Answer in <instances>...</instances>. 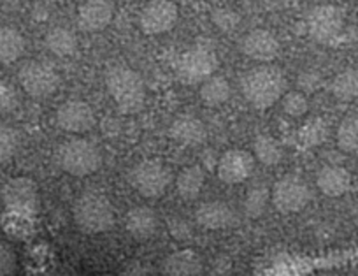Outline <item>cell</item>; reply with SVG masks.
Here are the masks:
<instances>
[{"mask_svg":"<svg viewBox=\"0 0 358 276\" xmlns=\"http://www.w3.org/2000/svg\"><path fill=\"white\" fill-rule=\"evenodd\" d=\"M287 78L276 65H258L243 76L241 90L253 108L267 109L276 104L285 94Z\"/></svg>","mask_w":358,"mask_h":276,"instance_id":"6da1fadb","label":"cell"},{"mask_svg":"<svg viewBox=\"0 0 358 276\" xmlns=\"http://www.w3.org/2000/svg\"><path fill=\"white\" fill-rule=\"evenodd\" d=\"M106 86L123 115H136L146 102V85L143 76L127 65H115L106 74Z\"/></svg>","mask_w":358,"mask_h":276,"instance_id":"7a4b0ae2","label":"cell"},{"mask_svg":"<svg viewBox=\"0 0 358 276\" xmlns=\"http://www.w3.org/2000/svg\"><path fill=\"white\" fill-rule=\"evenodd\" d=\"M72 216L83 233L102 234L115 226L116 212L108 195L101 192H85L76 199Z\"/></svg>","mask_w":358,"mask_h":276,"instance_id":"3957f363","label":"cell"},{"mask_svg":"<svg viewBox=\"0 0 358 276\" xmlns=\"http://www.w3.org/2000/svg\"><path fill=\"white\" fill-rule=\"evenodd\" d=\"M57 162L71 176L94 174L102 165V153L94 143L86 139H71L60 144L57 150Z\"/></svg>","mask_w":358,"mask_h":276,"instance_id":"277c9868","label":"cell"},{"mask_svg":"<svg viewBox=\"0 0 358 276\" xmlns=\"http://www.w3.org/2000/svg\"><path fill=\"white\" fill-rule=\"evenodd\" d=\"M216 67H218V57L215 46L209 41H199L179 57L176 72L185 85H197V83L202 85L206 79L215 76Z\"/></svg>","mask_w":358,"mask_h":276,"instance_id":"5b68a950","label":"cell"},{"mask_svg":"<svg viewBox=\"0 0 358 276\" xmlns=\"http://www.w3.org/2000/svg\"><path fill=\"white\" fill-rule=\"evenodd\" d=\"M130 185L146 199L165 194L172 181V171L158 160H143L130 171Z\"/></svg>","mask_w":358,"mask_h":276,"instance_id":"8992f818","label":"cell"},{"mask_svg":"<svg viewBox=\"0 0 358 276\" xmlns=\"http://www.w3.org/2000/svg\"><path fill=\"white\" fill-rule=\"evenodd\" d=\"M313 194L306 179H302L297 174L283 176L274 183L271 191V201L274 208L280 213L290 215V213H299L309 205Z\"/></svg>","mask_w":358,"mask_h":276,"instance_id":"52a82bcc","label":"cell"},{"mask_svg":"<svg viewBox=\"0 0 358 276\" xmlns=\"http://www.w3.org/2000/svg\"><path fill=\"white\" fill-rule=\"evenodd\" d=\"M18 79L22 88L34 99L50 97L60 86V76L53 65L39 60L23 64L18 72Z\"/></svg>","mask_w":358,"mask_h":276,"instance_id":"ba28073f","label":"cell"},{"mask_svg":"<svg viewBox=\"0 0 358 276\" xmlns=\"http://www.w3.org/2000/svg\"><path fill=\"white\" fill-rule=\"evenodd\" d=\"M2 199L6 208L20 216L36 215L41 205L37 185L25 176L9 179L2 191Z\"/></svg>","mask_w":358,"mask_h":276,"instance_id":"9c48e42d","label":"cell"},{"mask_svg":"<svg viewBox=\"0 0 358 276\" xmlns=\"http://www.w3.org/2000/svg\"><path fill=\"white\" fill-rule=\"evenodd\" d=\"M344 15L337 6H316L308 15V32L316 43L330 44L343 34Z\"/></svg>","mask_w":358,"mask_h":276,"instance_id":"30bf717a","label":"cell"},{"mask_svg":"<svg viewBox=\"0 0 358 276\" xmlns=\"http://www.w3.org/2000/svg\"><path fill=\"white\" fill-rule=\"evenodd\" d=\"M179 18L178 6L172 0H151L141 13V30L148 36H160L171 32Z\"/></svg>","mask_w":358,"mask_h":276,"instance_id":"8fae6325","label":"cell"},{"mask_svg":"<svg viewBox=\"0 0 358 276\" xmlns=\"http://www.w3.org/2000/svg\"><path fill=\"white\" fill-rule=\"evenodd\" d=\"M255 169V158L250 151L229 150L220 157L216 172L227 185H237L250 178Z\"/></svg>","mask_w":358,"mask_h":276,"instance_id":"7c38bea8","label":"cell"},{"mask_svg":"<svg viewBox=\"0 0 358 276\" xmlns=\"http://www.w3.org/2000/svg\"><path fill=\"white\" fill-rule=\"evenodd\" d=\"M57 123L62 130L71 134L88 132L95 123L94 109L85 101H67L58 108Z\"/></svg>","mask_w":358,"mask_h":276,"instance_id":"4fadbf2b","label":"cell"},{"mask_svg":"<svg viewBox=\"0 0 358 276\" xmlns=\"http://www.w3.org/2000/svg\"><path fill=\"white\" fill-rule=\"evenodd\" d=\"M241 51L246 57H250L251 60L267 64V62H273L280 55L281 44L273 32H268L265 29H255L243 37Z\"/></svg>","mask_w":358,"mask_h":276,"instance_id":"5bb4252c","label":"cell"},{"mask_svg":"<svg viewBox=\"0 0 358 276\" xmlns=\"http://www.w3.org/2000/svg\"><path fill=\"white\" fill-rule=\"evenodd\" d=\"M115 16L109 0H86L78 9V27L83 32L95 34L108 29Z\"/></svg>","mask_w":358,"mask_h":276,"instance_id":"9a60e30c","label":"cell"},{"mask_svg":"<svg viewBox=\"0 0 358 276\" xmlns=\"http://www.w3.org/2000/svg\"><path fill=\"white\" fill-rule=\"evenodd\" d=\"M125 227L130 236L137 241H148L157 234L158 216L148 206H136L125 216Z\"/></svg>","mask_w":358,"mask_h":276,"instance_id":"2e32d148","label":"cell"},{"mask_svg":"<svg viewBox=\"0 0 358 276\" xmlns=\"http://www.w3.org/2000/svg\"><path fill=\"white\" fill-rule=\"evenodd\" d=\"M195 219H197L199 226L209 230L227 229L236 222V216H234L230 206L222 201H209L201 205L195 213Z\"/></svg>","mask_w":358,"mask_h":276,"instance_id":"e0dca14e","label":"cell"},{"mask_svg":"<svg viewBox=\"0 0 358 276\" xmlns=\"http://www.w3.org/2000/svg\"><path fill=\"white\" fill-rule=\"evenodd\" d=\"M316 185L329 198H341L351 187V174L348 169L337 164H329L320 169Z\"/></svg>","mask_w":358,"mask_h":276,"instance_id":"ac0fdd59","label":"cell"},{"mask_svg":"<svg viewBox=\"0 0 358 276\" xmlns=\"http://www.w3.org/2000/svg\"><path fill=\"white\" fill-rule=\"evenodd\" d=\"M169 134L176 143L183 144V146H197V144L204 143L206 136H208L204 123L190 115L178 116L172 122Z\"/></svg>","mask_w":358,"mask_h":276,"instance_id":"d6986e66","label":"cell"},{"mask_svg":"<svg viewBox=\"0 0 358 276\" xmlns=\"http://www.w3.org/2000/svg\"><path fill=\"white\" fill-rule=\"evenodd\" d=\"M164 272L167 276H199L202 261L194 250H178L164 261Z\"/></svg>","mask_w":358,"mask_h":276,"instance_id":"ffe728a7","label":"cell"},{"mask_svg":"<svg viewBox=\"0 0 358 276\" xmlns=\"http://www.w3.org/2000/svg\"><path fill=\"white\" fill-rule=\"evenodd\" d=\"M204 181L206 174L201 165H188L176 178V191L185 201H194L202 192Z\"/></svg>","mask_w":358,"mask_h":276,"instance_id":"44dd1931","label":"cell"},{"mask_svg":"<svg viewBox=\"0 0 358 276\" xmlns=\"http://www.w3.org/2000/svg\"><path fill=\"white\" fill-rule=\"evenodd\" d=\"M230 94H232V88H230V83L227 81L225 76H211L202 83L201 92H199L202 102L209 108L223 106L230 99Z\"/></svg>","mask_w":358,"mask_h":276,"instance_id":"7402d4cb","label":"cell"},{"mask_svg":"<svg viewBox=\"0 0 358 276\" xmlns=\"http://www.w3.org/2000/svg\"><path fill=\"white\" fill-rule=\"evenodd\" d=\"M25 51V39L13 27H0V64H13Z\"/></svg>","mask_w":358,"mask_h":276,"instance_id":"603a6c76","label":"cell"},{"mask_svg":"<svg viewBox=\"0 0 358 276\" xmlns=\"http://www.w3.org/2000/svg\"><path fill=\"white\" fill-rule=\"evenodd\" d=\"M46 48L57 57H72L78 50V37L65 27H55L46 34Z\"/></svg>","mask_w":358,"mask_h":276,"instance_id":"cb8c5ba5","label":"cell"},{"mask_svg":"<svg viewBox=\"0 0 358 276\" xmlns=\"http://www.w3.org/2000/svg\"><path fill=\"white\" fill-rule=\"evenodd\" d=\"M334 97L343 102H350L358 97V71L357 69H346L334 78L332 86Z\"/></svg>","mask_w":358,"mask_h":276,"instance_id":"d4e9b609","label":"cell"},{"mask_svg":"<svg viewBox=\"0 0 358 276\" xmlns=\"http://www.w3.org/2000/svg\"><path fill=\"white\" fill-rule=\"evenodd\" d=\"M329 137V125L323 118H311L299 129L297 139L304 148H315L323 144Z\"/></svg>","mask_w":358,"mask_h":276,"instance_id":"484cf974","label":"cell"},{"mask_svg":"<svg viewBox=\"0 0 358 276\" xmlns=\"http://www.w3.org/2000/svg\"><path fill=\"white\" fill-rule=\"evenodd\" d=\"M253 150L255 157L264 165H276L283 158V148H281V144L274 137L267 136V134H260L255 139Z\"/></svg>","mask_w":358,"mask_h":276,"instance_id":"4316f807","label":"cell"},{"mask_svg":"<svg viewBox=\"0 0 358 276\" xmlns=\"http://www.w3.org/2000/svg\"><path fill=\"white\" fill-rule=\"evenodd\" d=\"M268 201H271V192L265 185H255L248 191L246 199H244V212L250 219H260L267 209Z\"/></svg>","mask_w":358,"mask_h":276,"instance_id":"83f0119b","label":"cell"},{"mask_svg":"<svg viewBox=\"0 0 358 276\" xmlns=\"http://www.w3.org/2000/svg\"><path fill=\"white\" fill-rule=\"evenodd\" d=\"M337 146L339 150L351 153L358 150V118L346 116L337 127Z\"/></svg>","mask_w":358,"mask_h":276,"instance_id":"f1b7e54d","label":"cell"},{"mask_svg":"<svg viewBox=\"0 0 358 276\" xmlns=\"http://www.w3.org/2000/svg\"><path fill=\"white\" fill-rule=\"evenodd\" d=\"M20 148V136L13 127L0 123V162L11 160Z\"/></svg>","mask_w":358,"mask_h":276,"instance_id":"f546056e","label":"cell"},{"mask_svg":"<svg viewBox=\"0 0 358 276\" xmlns=\"http://www.w3.org/2000/svg\"><path fill=\"white\" fill-rule=\"evenodd\" d=\"M281 106H283V111L287 113L292 118H301L306 113L309 111V101L306 97V94L302 92H288L281 99Z\"/></svg>","mask_w":358,"mask_h":276,"instance_id":"4dcf8cb0","label":"cell"},{"mask_svg":"<svg viewBox=\"0 0 358 276\" xmlns=\"http://www.w3.org/2000/svg\"><path fill=\"white\" fill-rule=\"evenodd\" d=\"M211 20L222 32H232V30L237 29V25H239L241 22L239 15H237L236 11H232V9L227 8L216 9L211 15Z\"/></svg>","mask_w":358,"mask_h":276,"instance_id":"1f68e13d","label":"cell"},{"mask_svg":"<svg viewBox=\"0 0 358 276\" xmlns=\"http://www.w3.org/2000/svg\"><path fill=\"white\" fill-rule=\"evenodd\" d=\"M16 254L8 243L0 241V276H9L16 269Z\"/></svg>","mask_w":358,"mask_h":276,"instance_id":"d6a6232c","label":"cell"},{"mask_svg":"<svg viewBox=\"0 0 358 276\" xmlns=\"http://www.w3.org/2000/svg\"><path fill=\"white\" fill-rule=\"evenodd\" d=\"M169 233L174 240L187 241L192 237V226L183 216H174V219L169 220Z\"/></svg>","mask_w":358,"mask_h":276,"instance_id":"836d02e7","label":"cell"},{"mask_svg":"<svg viewBox=\"0 0 358 276\" xmlns=\"http://www.w3.org/2000/svg\"><path fill=\"white\" fill-rule=\"evenodd\" d=\"M297 85H299V92L302 94H309V92H315L320 85H322V76L315 71H306L299 76L297 79Z\"/></svg>","mask_w":358,"mask_h":276,"instance_id":"e575fe53","label":"cell"},{"mask_svg":"<svg viewBox=\"0 0 358 276\" xmlns=\"http://www.w3.org/2000/svg\"><path fill=\"white\" fill-rule=\"evenodd\" d=\"M122 276H153L143 264H132L123 271Z\"/></svg>","mask_w":358,"mask_h":276,"instance_id":"d590c367","label":"cell"},{"mask_svg":"<svg viewBox=\"0 0 358 276\" xmlns=\"http://www.w3.org/2000/svg\"><path fill=\"white\" fill-rule=\"evenodd\" d=\"M118 2H129V0H118Z\"/></svg>","mask_w":358,"mask_h":276,"instance_id":"8d00e7d4","label":"cell"},{"mask_svg":"<svg viewBox=\"0 0 358 276\" xmlns=\"http://www.w3.org/2000/svg\"><path fill=\"white\" fill-rule=\"evenodd\" d=\"M57 2H65V0H57Z\"/></svg>","mask_w":358,"mask_h":276,"instance_id":"74e56055","label":"cell"}]
</instances>
